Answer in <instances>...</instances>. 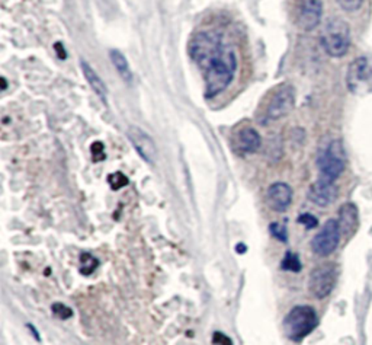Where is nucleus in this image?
<instances>
[{
	"instance_id": "obj_1",
	"label": "nucleus",
	"mask_w": 372,
	"mask_h": 345,
	"mask_svg": "<svg viewBox=\"0 0 372 345\" xmlns=\"http://www.w3.org/2000/svg\"><path fill=\"white\" fill-rule=\"evenodd\" d=\"M237 67L236 54L229 45H222L218 54L203 70L205 76V95L214 98L224 92L232 83Z\"/></svg>"
},
{
	"instance_id": "obj_2",
	"label": "nucleus",
	"mask_w": 372,
	"mask_h": 345,
	"mask_svg": "<svg viewBox=\"0 0 372 345\" xmlns=\"http://www.w3.org/2000/svg\"><path fill=\"white\" fill-rule=\"evenodd\" d=\"M321 45L330 57H343L351 47V28L348 22L339 16L329 18L320 35Z\"/></svg>"
},
{
	"instance_id": "obj_3",
	"label": "nucleus",
	"mask_w": 372,
	"mask_h": 345,
	"mask_svg": "<svg viewBox=\"0 0 372 345\" xmlns=\"http://www.w3.org/2000/svg\"><path fill=\"white\" fill-rule=\"evenodd\" d=\"M317 312L311 306H295L284 319V334L288 339L300 342L317 328Z\"/></svg>"
},
{
	"instance_id": "obj_4",
	"label": "nucleus",
	"mask_w": 372,
	"mask_h": 345,
	"mask_svg": "<svg viewBox=\"0 0 372 345\" xmlns=\"http://www.w3.org/2000/svg\"><path fill=\"white\" fill-rule=\"evenodd\" d=\"M317 166L320 170V178L330 182H335L343 174L346 166V153L342 140H332L326 149L321 151L317 159Z\"/></svg>"
},
{
	"instance_id": "obj_5",
	"label": "nucleus",
	"mask_w": 372,
	"mask_h": 345,
	"mask_svg": "<svg viewBox=\"0 0 372 345\" xmlns=\"http://www.w3.org/2000/svg\"><path fill=\"white\" fill-rule=\"evenodd\" d=\"M222 38L215 33H200L189 42V54L203 70L222 48Z\"/></svg>"
},
{
	"instance_id": "obj_6",
	"label": "nucleus",
	"mask_w": 372,
	"mask_h": 345,
	"mask_svg": "<svg viewBox=\"0 0 372 345\" xmlns=\"http://www.w3.org/2000/svg\"><path fill=\"white\" fill-rule=\"evenodd\" d=\"M346 85L355 95L372 93V60L366 56L355 59L348 67Z\"/></svg>"
},
{
	"instance_id": "obj_7",
	"label": "nucleus",
	"mask_w": 372,
	"mask_h": 345,
	"mask_svg": "<svg viewBox=\"0 0 372 345\" xmlns=\"http://www.w3.org/2000/svg\"><path fill=\"white\" fill-rule=\"evenodd\" d=\"M337 283V268L335 264L316 267L308 279V290L317 299H326Z\"/></svg>"
},
{
	"instance_id": "obj_8",
	"label": "nucleus",
	"mask_w": 372,
	"mask_h": 345,
	"mask_svg": "<svg viewBox=\"0 0 372 345\" xmlns=\"http://www.w3.org/2000/svg\"><path fill=\"white\" fill-rule=\"evenodd\" d=\"M342 230L339 228L337 220L329 218L326 223L321 228V230L311 240V250L314 254L320 257L332 255L340 243Z\"/></svg>"
},
{
	"instance_id": "obj_9",
	"label": "nucleus",
	"mask_w": 372,
	"mask_h": 345,
	"mask_svg": "<svg viewBox=\"0 0 372 345\" xmlns=\"http://www.w3.org/2000/svg\"><path fill=\"white\" fill-rule=\"evenodd\" d=\"M323 16V2L321 0H296L295 22L300 30L310 33L316 30Z\"/></svg>"
},
{
	"instance_id": "obj_10",
	"label": "nucleus",
	"mask_w": 372,
	"mask_h": 345,
	"mask_svg": "<svg viewBox=\"0 0 372 345\" xmlns=\"http://www.w3.org/2000/svg\"><path fill=\"white\" fill-rule=\"evenodd\" d=\"M295 104L294 88L289 85H282L272 96V100L265 111V122L275 121L287 114H289Z\"/></svg>"
},
{
	"instance_id": "obj_11",
	"label": "nucleus",
	"mask_w": 372,
	"mask_h": 345,
	"mask_svg": "<svg viewBox=\"0 0 372 345\" xmlns=\"http://www.w3.org/2000/svg\"><path fill=\"white\" fill-rule=\"evenodd\" d=\"M128 137L138 155L148 163H155L157 159V147L153 139L148 136L144 130L133 126L128 130Z\"/></svg>"
},
{
	"instance_id": "obj_12",
	"label": "nucleus",
	"mask_w": 372,
	"mask_h": 345,
	"mask_svg": "<svg viewBox=\"0 0 372 345\" xmlns=\"http://www.w3.org/2000/svg\"><path fill=\"white\" fill-rule=\"evenodd\" d=\"M337 195H339V189L335 185V182L321 180V178H318L310 187V191H308V199L320 207H328L333 204L337 199Z\"/></svg>"
},
{
	"instance_id": "obj_13",
	"label": "nucleus",
	"mask_w": 372,
	"mask_h": 345,
	"mask_svg": "<svg viewBox=\"0 0 372 345\" xmlns=\"http://www.w3.org/2000/svg\"><path fill=\"white\" fill-rule=\"evenodd\" d=\"M292 201V189L285 182L272 184L266 194V203L274 211H285Z\"/></svg>"
},
{
	"instance_id": "obj_14",
	"label": "nucleus",
	"mask_w": 372,
	"mask_h": 345,
	"mask_svg": "<svg viewBox=\"0 0 372 345\" xmlns=\"http://www.w3.org/2000/svg\"><path fill=\"white\" fill-rule=\"evenodd\" d=\"M339 228L344 236H352L359 226L358 209L352 203H346L339 210Z\"/></svg>"
},
{
	"instance_id": "obj_15",
	"label": "nucleus",
	"mask_w": 372,
	"mask_h": 345,
	"mask_svg": "<svg viewBox=\"0 0 372 345\" xmlns=\"http://www.w3.org/2000/svg\"><path fill=\"white\" fill-rule=\"evenodd\" d=\"M260 146H262V139H260V134L255 129L246 127L239 131L237 134L239 151L244 153H255L256 151L260 149Z\"/></svg>"
},
{
	"instance_id": "obj_16",
	"label": "nucleus",
	"mask_w": 372,
	"mask_h": 345,
	"mask_svg": "<svg viewBox=\"0 0 372 345\" xmlns=\"http://www.w3.org/2000/svg\"><path fill=\"white\" fill-rule=\"evenodd\" d=\"M80 67H82V71H83V75H85L89 86L99 96V100H101L104 104H108V89H107V85L104 83V81L99 78V75L95 71V69H92V66L88 62L82 60Z\"/></svg>"
},
{
	"instance_id": "obj_17",
	"label": "nucleus",
	"mask_w": 372,
	"mask_h": 345,
	"mask_svg": "<svg viewBox=\"0 0 372 345\" xmlns=\"http://www.w3.org/2000/svg\"><path fill=\"white\" fill-rule=\"evenodd\" d=\"M109 56H111L112 64L115 66L116 71L119 73V76L126 82H131L133 81V73H131L130 64H128L127 59L124 57V54L121 52H118V50H111Z\"/></svg>"
},
{
	"instance_id": "obj_18",
	"label": "nucleus",
	"mask_w": 372,
	"mask_h": 345,
	"mask_svg": "<svg viewBox=\"0 0 372 345\" xmlns=\"http://www.w3.org/2000/svg\"><path fill=\"white\" fill-rule=\"evenodd\" d=\"M281 268L284 271H291V273H299V271H301L303 265H301L299 255L294 252H287L281 262Z\"/></svg>"
},
{
	"instance_id": "obj_19",
	"label": "nucleus",
	"mask_w": 372,
	"mask_h": 345,
	"mask_svg": "<svg viewBox=\"0 0 372 345\" xmlns=\"http://www.w3.org/2000/svg\"><path fill=\"white\" fill-rule=\"evenodd\" d=\"M97 267H99L97 258H95L93 255H90L88 252L80 254V273L83 276H90Z\"/></svg>"
},
{
	"instance_id": "obj_20",
	"label": "nucleus",
	"mask_w": 372,
	"mask_h": 345,
	"mask_svg": "<svg viewBox=\"0 0 372 345\" xmlns=\"http://www.w3.org/2000/svg\"><path fill=\"white\" fill-rule=\"evenodd\" d=\"M269 232H270L272 236H274L275 239H278L280 242H284V243L288 242V232H287V228L284 225L272 223L269 226Z\"/></svg>"
},
{
	"instance_id": "obj_21",
	"label": "nucleus",
	"mask_w": 372,
	"mask_h": 345,
	"mask_svg": "<svg viewBox=\"0 0 372 345\" xmlns=\"http://www.w3.org/2000/svg\"><path fill=\"white\" fill-rule=\"evenodd\" d=\"M336 2L344 12H355L364 5V0H336Z\"/></svg>"
},
{
	"instance_id": "obj_22",
	"label": "nucleus",
	"mask_w": 372,
	"mask_h": 345,
	"mask_svg": "<svg viewBox=\"0 0 372 345\" xmlns=\"http://www.w3.org/2000/svg\"><path fill=\"white\" fill-rule=\"evenodd\" d=\"M108 182L109 185L112 187V189H119L122 188L124 185L128 184V180L124 177L121 172H115V174H112L109 178H108Z\"/></svg>"
},
{
	"instance_id": "obj_23",
	"label": "nucleus",
	"mask_w": 372,
	"mask_h": 345,
	"mask_svg": "<svg viewBox=\"0 0 372 345\" xmlns=\"http://www.w3.org/2000/svg\"><path fill=\"white\" fill-rule=\"evenodd\" d=\"M299 223H301L303 226H306V229H314V228H317V225H318V220H317V217H314L313 214H310V213H304V214H301L300 217H299Z\"/></svg>"
},
{
	"instance_id": "obj_24",
	"label": "nucleus",
	"mask_w": 372,
	"mask_h": 345,
	"mask_svg": "<svg viewBox=\"0 0 372 345\" xmlns=\"http://www.w3.org/2000/svg\"><path fill=\"white\" fill-rule=\"evenodd\" d=\"M53 312H54V315H56L57 317H60V319H68V317L73 316L71 309L67 308V306L63 305V303H54V305H53Z\"/></svg>"
},
{
	"instance_id": "obj_25",
	"label": "nucleus",
	"mask_w": 372,
	"mask_h": 345,
	"mask_svg": "<svg viewBox=\"0 0 372 345\" xmlns=\"http://www.w3.org/2000/svg\"><path fill=\"white\" fill-rule=\"evenodd\" d=\"M92 156L95 162H101L105 159V152H104V146L102 143H95L92 144Z\"/></svg>"
},
{
	"instance_id": "obj_26",
	"label": "nucleus",
	"mask_w": 372,
	"mask_h": 345,
	"mask_svg": "<svg viewBox=\"0 0 372 345\" xmlns=\"http://www.w3.org/2000/svg\"><path fill=\"white\" fill-rule=\"evenodd\" d=\"M212 342L215 345H233V342H232V339L229 337H226L224 334H220V332H215L214 334Z\"/></svg>"
},
{
	"instance_id": "obj_27",
	"label": "nucleus",
	"mask_w": 372,
	"mask_h": 345,
	"mask_svg": "<svg viewBox=\"0 0 372 345\" xmlns=\"http://www.w3.org/2000/svg\"><path fill=\"white\" fill-rule=\"evenodd\" d=\"M56 50L57 53H60V59H66V52L63 50V44H56Z\"/></svg>"
},
{
	"instance_id": "obj_28",
	"label": "nucleus",
	"mask_w": 372,
	"mask_h": 345,
	"mask_svg": "<svg viewBox=\"0 0 372 345\" xmlns=\"http://www.w3.org/2000/svg\"><path fill=\"white\" fill-rule=\"evenodd\" d=\"M28 329H30V331L32 332V335H34V337H35V338H37L38 341H41V337H40V334H38V331H37V329H35V328H34V327H32L31 324H28Z\"/></svg>"
},
{
	"instance_id": "obj_29",
	"label": "nucleus",
	"mask_w": 372,
	"mask_h": 345,
	"mask_svg": "<svg viewBox=\"0 0 372 345\" xmlns=\"http://www.w3.org/2000/svg\"><path fill=\"white\" fill-rule=\"evenodd\" d=\"M236 250H237V252H239V254H243V252H246V246H244V243H239Z\"/></svg>"
}]
</instances>
